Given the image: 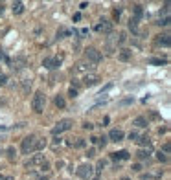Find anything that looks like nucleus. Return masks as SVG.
<instances>
[{
	"label": "nucleus",
	"mask_w": 171,
	"mask_h": 180,
	"mask_svg": "<svg viewBox=\"0 0 171 180\" xmlns=\"http://www.w3.org/2000/svg\"><path fill=\"white\" fill-rule=\"evenodd\" d=\"M44 105H46V96H44V92L37 90V92L33 94V98H31V110H33L35 114H40V112L44 110Z\"/></svg>",
	"instance_id": "f257e3e1"
},
{
	"label": "nucleus",
	"mask_w": 171,
	"mask_h": 180,
	"mask_svg": "<svg viewBox=\"0 0 171 180\" xmlns=\"http://www.w3.org/2000/svg\"><path fill=\"white\" fill-rule=\"evenodd\" d=\"M72 127H74V120H70V118H63V120L57 121L55 127L52 129V134H54V136H59V134H63V132L70 131Z\"/></svg>",
	"instance_id": "f03ea898"
},
{
	"label": "nucleus",
	"mask_w": 171,
	"mask_h": 180,
	"mask_svg": "<svg viewBox=\"0 0 171 180\" xmlns=\"http://www.w3.org/2000/svg\"><path fill=\"white\" fill-rule=\"evenodd\" d=\"M35 143H37V136L35 134H28L22 143H20V151L22 155H30V153H35Z\"/></svg>",
	"instance_id": "7ed1b4c3"
},
{
	"label": "nucleus",
	"mask_w": 171,
	"mask_h": 180,
	"mask_svg": "<svg viewBox=\"0 0 171 180\" xmlns=\"http://www.w3.org/2000/svg\"><path fill=\"white\" fill-rule=\"evenodd\" d=\"M85 57H87V61H88L90 64H99V62L103 61V53H101L97 48H94V46H88V48L85 50Z\"/></svg>",
	"instance_id": "20e7f679"
},
{
	"label": "nucleus",
	"mask_w": 171,
	"mask_h": 180,
	"mask_svg": "<svg viewBox=\"0 0 171 180\" xmlns=\"http://www.w3.org/2000/svg\"><path fill=\"white\" fill-rule=\"evenodd\" d=\"M76 175L83 180H88V178H92V175H94V167H92L90 164H81V165L77 167Z\"/></svg>",
	"instance_id": "39448f33"
},
{
	"label": "nucleus",
	"mask_w": 171,
	"mask_h": 180,
	"mask_svg": "<svg viewBox=\"0 0 171 180\" xmlns=\"http://www.w3.org/2000/svg\"><path fill=\"white\" fill-rule=\"evenodd\" d=\"M96 31L105 33V35H111V33H112V22L107 20V19H101L99 20V24L96 26Z\"/></svg>",
	"instance_id": "423d86ee"
},
{
	"label": "nucleus",
	"mask_w": 171,
	"mask_h": 180,
	"mask_svg": "<svg viewBox=\"0 0 171 180\" xmlns=\"http://www.w3.org/2000/svg\"><path fill=\"white\" fill-rule=\"evenodd\" d=\"M42 66L46 70H57L61 66V59L59 57H44L42 59Z\"/></svg>",
	"instance_id": "0eeeda50"
},
{
	"label": "nucleus",
	"mask_w": 171,
	"mask_h": 180,
	"mask_svg": "<svg viewBox=\"0 0 171 180\" xmlns=\"http://www.w3.org/2000/svg\"><path fill=\"white\" fill-rule=\"evenodd\" d=\"M42 162H44V155L37 153V155H33L30 160L24 162V167H26V169H31V167H35V165H40Z\"/></svg>",
	"instance_id": "6e6552de"
},
{
	"label": "nucleus",
	"mask_w": 171,
	"mask_h": 180,
	"mask_svg": "<svg viewBox=\"0 0 171 180\" xmlns=\"http://www.w3.org/2000/svg\"><path fill=\"white\" fill-rule=\"evenodd\" d=\"M99 81H101V77H99L97 74H92V72H90V74H87V76L83 77V85H85V86H94Z\"/></svg>",
	"instance_id": "1a4fd4ad"
},
{
	"label": "nucleus",
	"mask_w": 171,
	"mask_h": 180,
	"mask_svg": "<svg viewBox=\"0 0 171 180\" xmlns=\"http://www.w3.org/2000/svg\"><path fill=\"white\" fill-rule=\"evenodd\" d=\"M123 138H125V132L120 131V129H112V131L109 132V136H107V140H109V141H116V143L121 141Z\"/></svg>",
	"instance_id": "9d476101"
},
{
	"label": "nucleus",
	"mask_w": 171,
	"mask_h": 180,
	"mask_svg": "<svg viewBox=\"0 0 171 180\" xmlns=\"http://www.w3.org/2000/svg\"><path fill=\"white\" fill-rule=\"evenodd\" d=\"M94 66L88 62V61H79L76 64V68H74V72H85V74H90V70H92Z\"/></svg>",
	"instance_id": "9b49d317"
},
{
	"label": "nucleus",
	"mask_w": 171,
	"mask_h": 180,
	"mask_svg": "<svg viewBox=\"0 0 171 180\" xmlns=\"http://www.w3.org/2000/svg\"><path fill=\"white\" fill-rule=\"evenodd\" d=\"M131 57H133V50H129V48H121L118 52V61H121V62L131 61Z\"/></svg>",
	"instance_id": "f8f14e48"
},
{
	"label": "nucleus",
	"mask_w": 171,
	"mask_h": 180,
	"mask_svg": "<svg viewBox=\"0 0 171 180\" xmlns=\"http://www.w3.org/2000/svg\"><path fill=\"white\" fill-rule=\"evenodd\" d=\"M111 158L114 162H120V160H129L131 158V155H129V151H116V153H111Z\"/></svg>",
	"instance_id": "ddd939ff"
},
{
	"label": "nucleus",
	"mask_w": 171,
	"mask_h": 180,
	"mask_svg": "<svg viewBox=\"0 0 171 180\" xmlns=\"http://www.w3.org/2000/svg\"><path fill=\"white\" fill-rule=\"evenodd\" d=\"M133 125L134 127H138V129H145V127H149V121L145 116H138V118H134L133 120Z\"/></svg>",
	"instance_id": "4468645a"
},
{
	"label": "nucleus",
	"mask_w": 171,
	"mask_h": 180,
	"mask_svg": "<svg viewBox=\"0 0 171 180\" xmlns=\"http://www.w3.org/2000/svg\"><path fill=\"white\" fill-rule=\"evenodd\" d=\"M156 44H158V46H166V48H169V46H171L169 35H168V33H166V35H156Z\"/></svg>",
	"instance_id": "2eb2a0df"
},
{
	"label": "nucleus",
	"mask_w": 171,
	"mask_h": 180,
	"mask_svg": "<svg viewBox=\"0 0 171 180\" xmlns=\"http://www.w3.org/2000/svg\"><path fill=\"white\" fill-rule=\"evenodd\" d=\"M136 143L140 145V147H147V149H151V140H149V136H138V140H136Z\"/></svg>",
	"instance_id": "dca6fc26"
},
{
	"label": "nucleus",
	"mask_w": 171,
	"mask_h": 180,
	"mask_svg": "<svg viewBox=\"0 0 171 180\" xmlns=\"http://www.w3.org/2000/svg\"><path fill=\"white\" fill-rule=\"evenodd\" d=\"M13 68H17V70H22L24 66H26V57L24 55H19V57H15V61H13Z\"/></svg>",
	"instance_id": "f3484780"
},
{
	"label": "nucleus",
	"mask_w": 171,
	"mask_h": 180,
	"mask_svg": "<svg viewBox=\"0 0 171 180\" xmlns=\"http://www.w3.org/2000/svg\"><path fill=\"white\" fill-rule=\"evenodd\" d=\"M11 11H13L15 15H20V13L24 11V4H22L20 0H17V2H13V4H11Z\"/></svg>",
	"instance_id": "a211bd4d"
},
{
	"label": "nucleus",
	"mask_w": 171,
	"mask_h": 180,
	"mask_svg": "<svg viewBox=\"0 0 171 180\" xmlns=\"http://www.w3.org/2000/svg\"><path fill=\"white\" fill-rule=\"evenodd\" d=\"M54 103H55V107H57V108H61V110H63V108L66 107V99H64L63 96H59V94H57L55 98H54Z\"/></svg>",
	"instance_id": "6ab92c4d"
},
{
	"label": "nucleus",
	"mask_w": 171,
	"mask_h": 180,
	"mask_svg": "<svg viewBox=\"0 0 171 180\" xmlns=\"http://www.w3.org/2000/svg\"><path fill=\"white\" fill-rule=\"evenodd\" d=\"M129 30L133 31V35H138V19H134V17L129 19Z\"/></svg>",
	"instance_id": "aec40b11"
},
{
	"label": "nucleus",
	"mask_w": 171,
	"mask_h": 180,
	"mask_svg": "<svg viewBox=\"0 0 171 180\" xmlns=\"http://www.w3.org/2000/svg\"><path fill=\"white\" fill-rule=\"evenodd\" d=\"M6 156H7V160H15V158H17V149H15L13 145H9V147L6 149Z\"/></svg>",
	"instance_id": "412c9836"
},
{
	"label": "nucleus",
	"mask_w": 171,
	"mask_h": 180,
	"mask_svg": "<svg viewBox=\"0 0 171 180\" xmlns=\"http://www.w3.org/2000/svg\"><path fill=\"white\" fill-rule=\"evenodd\" d=\"M151 156V149H140L138 153H136V158H140V160H145V158H149Z\"/></svg>",
	"instance_id": "4be33fe9"
},
{
	"label": "nucleus",
	"mask_w": 171,
	"mask_h": 180,
	"mask_svg": "<svg viewBox=\"0 0 171 180\" xmlns=\"http://www.w3.org/2000/svg\"><path fill=\"white\" fill-rule=\"evenodd\" d=\"M22 92L28 96L31 92V79H22Z\"/></svg>",
	"instance_id": "5701e85b"
},
{
	"label": "nucleus",
	"mask_w": 171,
	"mask_h": 180,
	"mask_svg": "<svg viewBox=\"0 0 171 180\" xmlns=\"http://www.w3.org/2000/svg\"><path fill=\"white\" fill-rule=\"evenodd\" d=\"M46 145H48L46 138H37V143H35V153H37V151H40V149H44Z\"/></svg>",
	"instance_id": "b1692460"
},
{
	"label": "nucleus",
	"mask_w": 171,
	"mask_h": 180,
	"mask_svg": "<svg viewBox=\"0 0 171 180\" xmlns=\"http://www.w3.org/2000/svg\"><path fill=\"white\" fill-rule=\"evenodd\" d=\"M127 42V33L125 31H121L118 37H116V44H125Z\"/></svg>",
	"instance_id": "393cba45"
},
{
	"label": "nucleus",
	"mask_w": 171,
	"mask_h": 180,
	"mask_svg": "<svg viewBox=\"0 0 171 180\" xmlns=\"http://www.w3.org/2000/svg\"><path fill=\"white\" fill-rule=\"evenodd\" d=\"M133 7H134V19L140 20V17H142V6H140V4H134Z\"/></svg>",
	"instance_id": "a878e982"
},
{
	"label": "nucleus",
	"mask_w": 171,
	"mask_h": 180,
	"mask_svg": "<svg viewBox=\"0 0 171 180\" xmlns=\"http://www.w3.org/2000/svg\"><path fill=\"white\" fill-rule=\"evenodd\" d=\"M156 160L162 162V164H166V162H168V155H164L162 151H158V153H156Z\"/></svg>",
	"instance_id": "bb28decb"
},
{
	"label": "nucleus",
	"mask_w": 171,
	"mask_h": 180,
	"mask_svg": "<svg viewBox=\"0 0 171 180\" xmlns=\"http://www.w3.org/2000/svg\"><path fill=\"white\" fill-rule=\"evenodd\" d=\"M50 167H52V165H50V162H48V160H44L42 164H40V171H42V173H48Z\"/></svg>",
	"instance_id": "cd10ccee"
},
{
	"label": "nucleus",
	"mask_w": 171,
	"mask_h": 180,
	"mask_svg": "<svg viewBox=\"0 0 171 180\" xmlns=\"http://www.w3.org/2000/svg\"><path fill=\"white\" fill-rule=\"evenodd\" d=\"M149 120H153V121H158V120H162V118H160V114H158L156 110H153V112H149V118H147V121H149Z\"/></svg>",
	"instance_id": "c85d7f7f"
},
{
	"label": "nucleus",
	"mask_w": 171,
	"mask_h": 180,
	"mask_svg": "<svg viewBox=\"0 0 171 180\" xmlns=\"http://www.w3.org/2000/svg\"><path fill=\"white\" fill-rule=\"evenodd\" d=\"M72 145H74L76 149H83V147H85V140H83V138H77V140L74 141Z\"/></svg>",
	"instance_id": "c756f323"
},
{
	"label": "nucleus",
	"mask_w": 171,
	"mask_h": 180,
	"mask_svg": "<svg viewBox=\"0 0 171 180\" xmlns=\"http://www.w3.org/2000/svg\"><path fill=\"white\" fill-rule=\"evenodd\" d=\"M160 151H162L164 155H169V151H171V143H169V141H166V143L162 145V149H160Z\"/></svg>",
	"instance_id": "7c9ffc66"
},
{
	"label": "nucleus",
	"mask_w": 171,
	"mask_h": 180,
	"mask_svg": "<svg viewBox=\"0 0 171 180\" xmlns=\"http://www.w3.org/2000/svg\"><path fill=\"white\" fill-rule=\"evenodd\" d=\"M158 26H169V17H164V19H160L156 22Z\"/></svg>",
	"instance_id": "2f4dec72"
},
{
	"label": "nucleus",
	"mask_w": 171,
	"mask_h": 180,
	"mask_svg": "<svg viewBox=\"0 0 171 180\" xmlns=\"http://www.w3.org/2000/svg\"><path fill=\"white\" fill-rule=\"evenodd\" d=\"M107 136H105V134H103V136H99V138H97V143H99V145H101V147H105V145H107Z\"/></svg>",
	"instance_id": "473e14b6"
},
{
	"label": "nucleus",
	"mask_w": 171,
	"mask_h": 180,
	"mask_svg": "<svg viewBox=\"0 0 171 180\" xmlns=\"http://www.w3.org/2000/svg\"><path fill=\"white\" fill-rule=\"evenodd\" d=\"M6 83H7V76H6V74H2V72H0V86H4V85H6Z\"/></svg>",
	"instance_id": "72a5a7b5"
},
{
	"label": "nucleus",
	"mask_w": 171,
	"mask_h": 180,
	"mask_svg": "<svg viewBox=\"0 0 171 180\" xmlns=\"http://www.w3.org/2000/svg\"><path fill=\"white\" fill-rule=\"evenodd\" d=\"M109 88H112V83H109V85H105V86H103V88L99 90V94H97V96H103V92H107Z\"/></svg>",
	"instance_id": "f704fd0d"
},
{
	"label": "nucleus",
	"mask_w": 171,
	"mask_h": 180,
	"mask_svg": "<svg viewBox=\"0 0 171 180\" xmlns=\"http://www.w3.org/2000/svg\"><path fill=\"white\" fill-rule=\"evenodd\" d=\"M83 129H85V131H92V129H94V125H92L90 121H85V123H83Z\"/></svg>",
	"instance_id": "c9c22d12"
},
{
	"label": "nucleus",
	"mask_w": 171,
	"mask_h": 180,
	"mask_svg": "<svg viewBox=\"0 0 171 180\" xmlns=\"http://www.w3.org/2000/svg\"><path fill=\"white\" fill-rule=\"evenodd\" d=\"M138 136H140V134H138V132H136V131H131V132H129V140H138Z\"/></svg>",
	"instance_id": "e433bc0d"
},
{
	"label": "nucleus",
	"mask_w": 171,
	"mask_h": 180,
	"mask_svg": "<svg viewBox=\"0 0 171 180\" xmlns=\"http://www.w3.org/2000/svg\"><path fill=\"white\" fill-rule=\"evenodd\" d=\"M76 96H77V90H76V88H72V86H70V90H68V98H72V99H74Z\"/></svg>",
	"instance_id": "4c0bfd02"
},
{
	"label": "nucleus",
	"mask_w": 171,
	"mask_h": 180,
	"mask_svg": "<svg viewBox=\"0 0 171 180\" xmlns=\"http://www.w3.org/2000/svg\"><path fill=\"white\" fill-rule=\"evenodd\" d=\"M133 98H127V99H123V101H120V105H121V107H125V105H131V103H133Z\"/></svg>",
	"instance_id": "58836bf2"
},
{
	"label": "nucleus",
	"mask_w": 171,
	"mask_h": 180,
	"mask_svg": "<svg viewBox=\"0 0 171 180\" xmlns=\"http://www.w3.org/2000/svg\"><path fill=\"white\" fill-rule=\"evenodd\" d=\"M149 62L151 64H166V61H162V59H149Z\"/></svg>",
	"instance_id": "ea45409f"
},
{
	"label": "nucleus",
	"mask_w": 171,
	"mask_h": 180,
	"mask_svg": "<svg viewBox=\"0 0 171 180\" xmlns=\"http://www.w3.org/2000/svg\"><path fill=\"white\" fill-rule=\"evenodd\" d=\"M87 156H88V158H94V156H96V149H94V147L87 151Z\"/></svg>",
	"instance_id": "a19ab883"
},
{
	"label": "nucleus",
	"mask_w": 171,
	"mask_h": 180,
	"mask_svg": "<svg viewBox=\"0 0 171 180\" xmlns=\"http://www.w3.org/2000/svg\"><path fill=\"white\" fill-rule=\"evenodd\" d=\"M112 50H114L112 42H111V40H107V53H112Z\"/></svg>",
	"instance_id": "79ce46f5"
},
{
	"label": "nucleus",
	"mask_w": 171,
	"mask_h": 180,
	"mask_svg": "<svg viewBox=\"0 0 171 180\" xmlns=\"http://www.w3.org/2000/svg\"><path fill=\"white\" fill-rule=\"evenodd\" d=\"M133 171H134V173H140V171H142V164H134Z\"/></svg>",
	"instance_id": "37998d69"
},
{
	"label": "nucleus",
	"mask_w": 171,
	"mask_h": 180,
	"mask_svg": "<svg viewBox=\"0 0 171 180\" xmlns=\"http://www.w3.org/2000/svg\"><path fill=\"white\" fill-rule=\"evenodd\" d=\"M63 140H61V136H54V145H61Z\"/></svg>",
	"instance_id": "c03bdc74"
},
{
	"label": "nucleus",
	"mask_w": 171,
	"mask_h": 180,
	"mask_svg": "<svg viewBox=\"0 0 171 180\" xmlns=\"http://www.w3.org/2000/svg\"><path fill=\"white\" fill-rule=\"evenodd\" d=\"M0 61H6V62H9V59L4 55V50H2V48H0Z\"/></svg>",
	"instance_id": "a18cd8bd"
},
{
	"label": "nucleus",
	"mask_w": 171,
	"mask_h": 180,
	"mask_svg": "<svg viewBox=\"0 0 171 180\" xmlns=\"http://www.w3.org/2000/svg\"><path fill=\"white\" fill-rule=\"evenodd\" d=\"M79 7H81V9H87V7H88V4H87V2H81V4H79Z\"/></svg>",
	"instance_id": "49530a36"
},
{
	"label": "nucleus",
	"mask_w": 171,
	"mask_h": 180,
	"mask_svg": "<svg viewBox=\"0 0 171 180\" xmlns=\"http://www.w3.org/2000/svg\"><path fill=\"white\" fill-rule=\"evenodd\" d=\"M4 7H6V6H4V4H0V15L4 13Z\"/></svg>",
	"instance_id": "de8ad7c7"
},
{
	"label": "nucleus",
	"mask_w": 171,
	"mask_h": 180,
	"mask_svg": "<svg viewBox=\"0 0 171 180\" xmlns=\"http://www.w3.org/2000/svg\"><path fill=\"white\" fill-rule=\"evenodd\" d=\"M120 180H131V178H129V177H121Z\"/></svg>",
	"instance_id": "09e8293b"
},
{
	"label": "nucleus",
	"mask_w": 171,
	"mask_h": 180,
	"mask_svg": "<svg viewBox=\"0 0 171 180\" xmlns=\"http://www.w3.org/2000/svg\"><path fill=\"white\" fill-rule=\"evenodd\" d=\"M0 180H6V177H2V175H0Z\"/></svg>",
	"instance_id": "8fccbe9b"
},
{
	"label": "nucleus",
	"mask_w": 171,
	"mask_h": 180,
	"mask_svg": "<svg viewBox=\"0 0 171 180\" xmlns=\"http://www.w3.org/2000/svg\"><path fill=\"white\" fill-rule=\"evenodd\" d=\"M92 180H99V178H92Z\"/></svg>",
	"instance_id": "3c124183"
}]
</instances>
